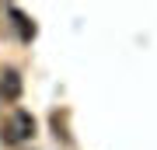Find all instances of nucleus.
Here are the masks:
<instances>
[{"mask_svg": "<svg viewBox=\"0 0 157 150\" xmlns=\"http://www.w3.org/2000/svg\"><path fill=\"white\" fill-rule=\"evenodd\" d=\"M35 136V115L28 108H11L0 119V143L4 147H25Z\"/></svg>", "mask_w": 157, "mask_h": 150, "instance_id": "f257e3e1", "label": "nucleus"}, {"mask_svg": "<svg viewBox=\"0 0 157 150\" xmlns=\"http://www.w3.org/2000/svg\"><path fill=\"white\" fill-rule=\"evenodd\" d=\"M0 94H4V101H17V98H21V77H17V70H4Z\"/></svg>", "mask_w": 157, "mask_h": 150, "instance_id": "f03ea898", "label": "nucleus"}, {"mask_svg": "<svg viewBox=\"0 0 157 150\" xmlns=\"http://www.w3.org/2000/svg\"><path fill=\"white\" fill-rule=\"evenodd\" d=\"M14 14V21H17V28H21V39H32V35H35V28L28 25V17H25V14H17V11H11Z\"/></svg>", "mask_w": 157, "mask_h": 150, "instance_id": "7ed1b4c3", "label": "nucleus"}]
</instances>
